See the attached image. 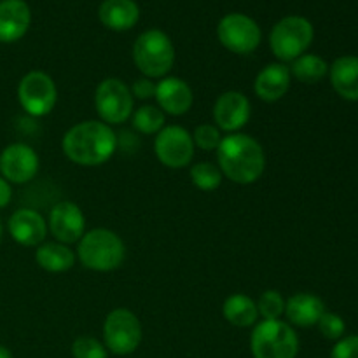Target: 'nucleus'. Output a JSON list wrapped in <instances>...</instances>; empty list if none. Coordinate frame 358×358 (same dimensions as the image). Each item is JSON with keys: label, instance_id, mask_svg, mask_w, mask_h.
<instances>
[{"label": "nucleus", "instance_id": "a211bd4d", "mask_svg": "<svg viewBox=\"0 0 358 358\" xmlns=\"http://www.w3.org/2000/svg\"><path fill=\"white\" fill-rule=\"evenodd\" d=\"M325 313V303L318 296L310 292H297L285 301L287 324L296 327H313Z\"/></svg>", "mask_w": 358, "mask_h": 358}, {"label": "nucleus", "instance_id": "f3484780", "mask_svg": "<svg viewBox=\"0 0 358 358\" xmlns=\"http://www.w3.org/2000/svg\"><path fill=\"white\" fill-rule=\"evenodd\" d=\"M290 80H292V76L285 63H269L255 77L254 91L262 101L273 103V101L282 100L289 93Z\"/></svg>", "mask_w": 358, "mask_h": 358}, {"label": "nucleus", "instance_id": "f704fd0d", "mask_svg": "<svg viewBox=\"0 0 358 358\" xmlns=\"http://www.w3.org/2000/svg\"><path fill=\"white\" fill-rule=\"evenodd\" d=\"M0 238H2V224H0Z\"/></svg>", "mask_w": 358, "mask_h": 358}, {"label": "nucleus", "instance_id": "bb28decb", "mask_svg": "<svg viewBox=\"0 0 358 358\" xmlns=\"http://www.w3.org/2000/svg\"><path fill=\"white\" fill-rule=\"evenodd\" d=\"M257 310L264 320H280L285 313V299L278 290H266L259 297Z\"/></svg>", "mask_w": 358, "mask_h": 358}, {"label": "nucleus", "instance_id": "39448f33", "mask_svg": "<svg viewBox=\"0 0 358 358\" xmlns=\"http://www.w3.org/2000/svg\"><path fill=\"white\" fill-rule=\"evenodd\" d=\"M250 350L254 358H296L299 338L287 322L262 320L252 332Z\"/></svg>", "mask_w": 358, "mask_h": 358}, {"label": "nucleus", "instance_id": "ddd939ff", "mask_svg": "<svg viewBox=\"0 0 358 358\" xmlns=\"http://www.w3.org/2000/svg\"><path fill=\"white\" fill-rule=\"evenodd\" d=\"M48 231L63 245L79 243L86 233V217L77 203L59 201L49 212Z\"/></svg>", "mask_w": 358, "mask_h": 358}, {"label": "nucleus", "instance_id": "f8f14e48", "mask_svg": "<svg viewBox=\"0 0 358 358\" xmlns=\"http://www.w3.org/2000/svg\"><path fill=\"white\" fill-rule=\"evenodd\" d=\"M37 152L27 143H10L0 152V177L9 184H27L38 171Z\"/></svg>", "mask_w": 358, "mask_h": 358}, {"label": "nucleus", "instance_id": "393cba45", "mask_svg": "<svg viewBox=\"0 0 358 358\" xmlns=\"http://www.w3.org/2000/svg\"><path fill=\"white\" fill-rule=\"evenodd\" d=\"M133 128L142 135H154L159 133L166 124V114L156 105H142L140 108L133 110L131 114Z\"/></svg>", "mask_w": 358, "mask_h": 358}, {"label": "nucleus", "instance_id": "c756f323", "mask_svg": "<svg viewBox=\"0 0 358 358\" xmlns=\"http://www.w3.org/2000/svg\"><path fill=\"white\" fill-rule=\"evenodd\" d=\"M317 327L318 331H320V334L324 336L325 339H331V341H339L341 338H345V320L336 313L325 311L320 317V320H318Z\"/></svg>", "mask_w": 358, "mask_h": 358}, {"label": "nucleus", "instance_id": "423d86ee", "mask_svg": "<svg viewBox=\"0 0 358 358\" xmlns=\"http://www.w3.org/2000/svg\"><path fill=\"white\" fill-rule=\"evenodd\" d=\"M315 37L313 24L303 16H287L273 27L269 48L280 63H292L308 51Z\"/></svg>", "mask_w": 358, "mask_h": 358}, {"label": "nucleus", "instance_id": "4468645a", "mask_svg": "<svg viewBox=\"0 0 358 358\" xmlns=\"http://www.w3.org/2000/svg\"><path fill=\"white\" fill-rule=\"evenodd\" d=\"M250 100L241 91H226L217 98L213 105V121L220 131L238 133L250 121Z\"/></svg>", "mask_w": 358, "mask_h": 358}, {"label": "nucleus", "instance_id": "473e14b6", "mask_svg": "<svg viewBox=\"0 0 358 358\" xmlns=\"http://www.w3.org/2000/svg\"><path fill=\"white\" fill-rule=\"evenodd\" d=\"M13 199V187L3 177H0V208H6Z\"/></svg>", "mask_w": 358, "mask_h": 358}, {"label": "nucleus", "instance_id": "a878e982", "mask_svg": "<svg viewBox=\"0 0 358 358\" xmlns=\"http://www.w3.org/2000/svg\"><path fill=\"white\" fill-rule=\"evenodd\" d=\"M222 171L213 163H196L191 168V180L199 191H215L222 184Z\"/></svg>", "mask_w": 358, "mask_h": 358}, {"label": "nucleus", "instance_id": "20e7f679", "mask_svg": "<svg viewBox=\"0 0 358 358\" xmlns=\"http://www.w3.org/2000/svg\"><path fill=\"white\" fill-rule=\"evenodd\" d=\"M133 63L143 77L163 79L175 63V48L171 38L161 30H147L133 44Z\"/></svg>", "mask_w": 358, "mask_h": 358}, {"label": "nucleus", "instance_id": "1a4fd4ad", "mask_svg": "<svg viewBox=\"0 0 358 358\" xmlns=\"http://www.w3.org/2000/svg\"><path fill=\"white\" fill-rule=\"evenodd\" d=\"M17 100L23 110L31 117H44L51 114L58 101L55 80L42 70H31L20 80Z\"/></svg>", "mask_w": 358, "mask_h": 358}, {"label": "nucleus", "instance_id": "6e6552de", "mask_svg": "<svg viewBox=\"0 0 358 358\" xmlns=\"http://www.w3.org/2000/svg\"><path fill=\"white\" fill-rule=\"evenodd\" d=\"M133 105H135V98H133L131 90L117 77H107L96 86L94 108L105 124H122L128 121L135 110Z\"/></svg>", "mask_w": 358, "mask_h": 358}, {"label": "nucleus", "instance_id": "b1692460", "mask_svg": "<svg viewBox=\"0 0 358 358\" xmlns=\"http://www.w3.org/2000/svg\"><path fill=\"white\" fill-rule=\"evenodd\" d=\"M289 69L290 76L303 84H317L329 76V63L322 56L310 52H304L303 56L294 59Z\"/></svg>", "mask_w": 358, "mask_h": 358}, {"label": "nucleus", "instance_id": "dca6fc26", "mask_svg": "<svg viewBox=\"0 0 358 358\" xmlns=\"http://www.w3.org/2000/svg\"><path fill=\"white\" fill-rule=\"evenodd\" d=\"M157 107L170 115H184L194 103L191 86L180 77H163L156 83Z\"/></svg>", "mask_w": 358, "mask_h": 358}, {"label": "nucleus", "instance_id": "2eb2a0df", "mask_svg": "<svg viewBox=\"0 0 358 358\" xmlns=\"http://www.w3.org/2000/svg\"><path fill=\"white\" fill-rule=\"evenodd\" d=\"M10 236L23 247H38L48 236V220L31 208H20L9 217L7 222Z\"/></svg>", "mask_w": 358, "mask_h": 358}, {"label": "nucleus", "instance_id": "72a5a7b5", "mask_svg": "<svg viewBox=\"0 0 358 358\" xmlns=\"http://www.w3.org/2000/svg\"><path fill=\"white\" fill-rule=\"evenodd\" d=\"M0 358H13V353H10L6 346L0 345Z\"/></svg>", "mask_w": 358, "mask_h": 358}, {"label": "nucleus", "instance_id": "4be33fe9", "mask_svg": "<svg viewBox=\"0 0 358 358\" xmlns=\"http://www.w3.org/2000/svg\"><path fill=\"white\" fill-rule=\"evenodd\" d=\"M77 255L70 250L69 245L59 241H49V243L38 245L35 250V261L44 271L48 273H65L73 268Z\"/></svg>", "mask_w": 358, "mask_h": 358}, {"label": "nucleus", "instance_id": "aec40b11", "mask_svg": "<svg viewBox=\"0 0 358 358\" xmlns=\"http://www.w3.org/2000/svg\"><path fill=\"white\" fill-rule=\"evenodd\" d=\"M329 79L336 93L348 101H358V56H339L329 66Z\"/></svg>", "mask_w": 358, "mask_h": 358}, {"label": "nucleus", "instance_id": "412c9836", "mask_svg": "<svg viewBox=\"0 0 358 358\" xmlns=\"http://www.w3.org/2000/svg\"><path fill=\"white\" fill-rule=\"evenodd\" d=\"M98 16L108 30L126 31L138 23L140 9L135 0H103Z\"/></svg>", "mask_w": 358, "mask_h": 358}, {"label": "nucleus", "instance_id": "7c9ffc66", "mask_svg": "<svg viewBox=\"0 0 358 358\" xmlns=\"http://www.w3.org/2000/svg\"><path fill=\"white\" fill-rule=\"evenodd\" d=\"M331 358H358V336H346L334 345Z\"/></svg>", "mask_w": 358, "mask_h": 358}, {"label": "nucleus", "instance_id": "5701e85b", "mask_svg": "<svg viewBox=\"0 0 358 358\" xmlns=\"http://www.w3.org/2000/svg\"><path fill=\"white\" fill-rule=\"evenodd\" d=\"M222 315L234 327H252L259 320L257 303L245 294H233L224 301Z\"/></svg>", "mask_w": 358, "mask_h": 358}, {"label": "nucleus", "instance_id": "6ab92c4d", "mask_svg": "<svg viewBox=\"0 0 358 358\" xmlns=\"http://www.w3.org/2000/svg\"><path fill=\"white\" fill-rule=\"evenodd\" d=\"M31 13L24 0L0 2V42H16L30 28Z\"/></svg>", "mask_w": 358, "mask_h": 358}, {"label": "nucleus", "instance_id": "9b49d317", "mask_svg": "<svg viewBox=\"0 0 358 358\" xmlns=\"http://www.w3.org/2000/svg\"><path fill=\"white\" fill-rule=\"evenodd\" d=\"M192 135L178 124L164 126L154 140V152L163 166L170 170H180L189 166L194 157Z\"/></svg>", "mask_w": 358, "mask_h": 358}, {"label": "nucleus", "instance_id": "f257e3e1", "mask_svg": "<svg viewBox=\"0 0 358 358\" xmlns=\"http://www.w3.org/2000/svg\"><path fill=\"white\" fill-rule=\"evenodd\" d=\"M66 159L79 166H100L117 150V135L101 121H83L73 124L62 138Z\"/></svg>", "mask_w": 358, "mask_h": 358}, {"label": "nucleus", "instance_id": "c85d7f7f", "mask_svg": "<svg viewBox=\"0 0 358 358\" xmlns=\"http://www.w3.org/2000/svg\"><path fill=\"white\" fill-rule=\"evenodd\" d=\"M73 358H107L108 352L103 343L91 336H80L72 345Z\"/></svg>", "mask_w": 358, "mask_h": 358}, {"label": "nucleus", "instance_id": "9d476101", "mask_svg": "<svg viewBox=\"0 0 358 358\" xmlns=\"http://www.w3.org/2000/svg\"><path fill=\"white\" fill-rule=\"evenodd\" d=\"M217 37L227 51L234 55H250L261 44L262 31L250 16L231 13L220 20Z\"/></svg>", "mask_w": 358, "mask_h": 358}, {"label": "nucleus", "instance_id": "f03ea898", "mask_svg": "<svg viewBox=\"0 0 358 358\" xmlns=\"http://www.w3.org/2000/svg\"><path fill=\"white\" fill-rule=\"evenodd\" d=\"M219 170L222 177L238 185L255 184L266 170V154L261 143L245 133L222 136L217 149Z\"/></svg>", "mask_w": 358, "mask_h": 358}, {"label": "nucleus", "instance_id": "7ed1b4c3", "mask_svg": "<svg viewBox=\"0 0 358 358\" xmlns=\"http://www.w3.org/2000/svg\"><path fill=\"white\" fill-rule=\"evenodd\" d=\"M77 259L84 268L98 273H108L121 268L126 257L124 241L114 231L96 227L79 240L77 245Z\"/></svg>", "mask_w": 358, "mask_h": 358}, {"label": "nucleus", "instance_id": "cd10ccee", "mask_svg": "<svg viewBox=\"0 0 358 358\" xmlns=\"http://www.w3.org/2000/svg\"><path fill=\"white\" fill-rule=\"evenodd\" d=\"M192 142H194V147H199L206 152H212V150L219 149L220 142H222V135H220V129L215 124H199L192 133Z\"/></svg>", "mask_w": 358, "mask_h": 358}, {"label": "nucleus", "instance_id": "2f4dec72", "mask_svg": "<svg viewBox=\"0 0 358 358\" xmlns=\"http://www.w3.org/2000/svg\"><path fill=\"white\" fill-rule=\"evenodd\" d=\"M129 90H131L133 98H138V100H149V98L156 96V83L149 77L136 79Z\"/></svg>", "mask_w": 358, "mask_h": 358}, {"label": "nucleus", "instance_id": "0eeeda50", "mask_svg": "<svg viewBox=\"0 0 358 358\" xmlns=\"http://www.w3.org/2000/svg\"><path fill=\"white\" fill-rule=\"evenodd\" d=\"M142 343V324L133 311L115 308L103 322V345L114 355H131Z\"/></svg>", "mask_w": 358, "mask_h": 358}]
</instances>
